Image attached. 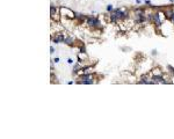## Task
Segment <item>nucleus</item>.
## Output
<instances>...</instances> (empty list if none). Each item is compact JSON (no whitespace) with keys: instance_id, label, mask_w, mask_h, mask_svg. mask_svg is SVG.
<instances>
[{"instance_id":"f257e3e1","label":"nucleus","mask_w":174,"mask_h":139,"mask_svg":"<svg viewBox=\"0 0 174 139\" xmlns=\"http://www.w3.org/2000/svg\"><path fill=\"white\" fill-rule=\"evenodd\" d=\"M85 24L87 28H89L91 30L94 29H103V24H102V20L100 19V16H93V15H88L86 17Z\"/></svg>"},{"instance_id":"f03ea898","label":"nucleus","mask_w":174,"mask_h":139,"mask_svg":"<svg viewBox=\"0 0 174 139\" xmlns=\"http://www.w3.org/2000/svg\"><path fill=\"white\" fill-rule=\"evenodd\" d=\"M60 14H62V16H66L70 20H77V13L67 7L60 6Z\"/></svg>"},{"instance_id":"7ed1b4c3","label":"nucleus","mask_w":174,"mask_h":139,"mask_svg":"<svg viewBox=\"0 0 174 139\" xmlns=\"http://www.w3.org/2000/svg\"><path fill=\"white\" fill-rule=\"evenodd\" d=\"M64 43L66 44V45H70V46H74L77 43V37L72 34V33H69V34L65 36Z\"/></svg>"},{"instance_id":"20e7f679","label":"nucleus","mask_w":174,"mask_h":139,"mask_svg":"<svg viewBox=\"0 0 174 139\" xmlns=\"http://www.w3.org/2000/svg\"><path fill=\"white\" fill-rule=\"evenodd\" d=\"M77 59L79 61H86L88 59V55H87V51H79L78 52V56H77Z\"/></svg>"},{"instance_id":"39448f33","label":"nucleus","mask_w":174,"mask_h":139,"mask_svg":"<svg viewBox=\"0 0 174 139\" xmlns=\"http://www.w3.org/2000/svg\"><path fill=\"white\" fill-rule=\"evenodd\" d=\"M152 74V77H154V75H162L164 72H162V69H161L160 66H154L153 69L150 71Z\"/></svg>"},{"instance_id":"423d86ee","label":"nucleus","mask_w":174,"mask_h":139,"mask_svg":"<svg viewBox=\"0 0 174 139\" xmlns=\"http://www.w3.org/2000/svg\"><path fill=\"white\" fill-rule=\"evenodd\" d=\"M162 9H164V12H165L167 19H170V17L173 15V13H174V7L173 6H166V7H162Z\"/></svg>"},{"instance_id":"0eeeda50","label":"nucleus","mask_w":174,"mask_h":139,"mask_svg":"<svg viewBox=\"0 0 174 139\" xmlns=\"http://www.w3.org/2000/svg\"><path fill=\"white\" fill-rule=\"evenodd\" d=\"M85 73H94V65H85L82 66Z\"/></svg>"},{"instance_id":"6e6552de","label":"nucleus","mask_w":174,"mask_h":139,"mask_svg":"<svg viewBox=\"0 0 174 139\" xmlns=\"http://www.w3.org/2000/svg\"><path fill=\"white\" fill-rule=\"evenodd\" d=\"M98 81V79H89V80H82V81H80L79 83H82V85H93V83H95Z\"/></svg>"},{"instance_id":"1a4fd4ad","label":"nucleus","mask_w":174,"mask_h":139,"mask_svg":"<svg viewBox=\"0 0 174 139\" xmlns=\"http://www.w3.org/2000/svg\"><path fill=\"white\" fill-rule=\"evenodd\" d=\"M125 81H127V82H130V83H135V82H137V80H136V77H135L134 74H131V75H130V77H129L128 79H127Z\"/></svg>"},{"instance_id":"9d476101","label":"nucleus","mask_w":174,"mask_h":139,"mask_svg":"<svg viewBox=\"0 0 174 139\" xmlns=\"http://www.w3.org/2000/svg\"><path fill=\"white\" fill-rule=\"evenodd\" d=\"M121 74H122V77H123V78H125V80H127V79H128L130 75L132 74V72H130V71H123Z\"/></svg>"},{"instance_id":"9b49d317","label":"nucleus","mask_w":174,"mask_h":139,"mask_svg":"<svg viewBox=\"0 0 174 139\" xmlns=\"http://www.w3.org/2000/svg\"><path fill=\"white\" fill-rule=\"evenodd\" d=\"M106 9H107V13H112L113 11H114V6H113L112 4H109V5H107V7H106Z\"/></svg>"},{"instance_id":"f8f14e48","label":"nucleus","mask_w":174,"mask_h":139,"mask_svg":"<svg viewBox=\"0 0 174 139\" xmlns=\"http://www.w3.org/2000/svg\"><path fill=\"white\" fill-rule=\"evenodd\" d=\"M167 69H168V71H170V74L172 75V77H174V69L172 67L171 65H168L167 66Z\"/></svg>"},{"instance_id":"ddd939ff","label":"nucleus","mask_w":174,"mask_h":139,"mask_svg":"<svg viewBox=\"0 0 174 139\" xmlns=\"http://www.w3.org/2000/svg\"><path fill=\"white\" fill-rule=\"evenodd\" d=\"M143 4L146 5V6H153V5H152V2H151V0H144Z\"/></svg>"},{"instance_id":"4468645a","label":"nucleus","mask_w":174,"mask_h":139,"mask_svg":"<svg viewBox=\"0 0 174 139\" xmlns=\"http://www.w3.org/2000/svg\"><path fill=\"white\" fill-rule=\"evenodd\" d=\"M60 61V58L59 57H56V58H54V64H58Z\"/></svg>"},{"instance_id":"2eb2a0df","label":"nucleus","mask_w":174,"mask_h":139,"mask_svg":"<svg viewBox=\"0 0 174 139\" xmlns=\"http://www.w3.org/2000/svg\"><path fill=\"white\" fill-rule=\"evenodd\" d=\"M66 63H67V64H73V59H72V58H67Z\"/></svg>"},{"instance_id":"dca6fc26","label":"nucleus","mask_w":174,"mask_h":139,"mask_svg":"<svg viewBox=\"0 0 174 139\" xmlns=\"http://www.w3.org/2000/svg\"><path fill=\"white\" fill-rule=\"evenodd\" d=\"M168 20H170V21L172 22V24H173V26H174V13H173V15H172V16H171L170 19H168Z\"/></svg>"},{"instance_id":"f3484780","label":"nucleus","mask_w":174,"mask_h":139,"mask_svg":"<svg viewBox=\"0 0 174 139\" xmlns=\"http://www.w3.org/2000/svg\"><path fill=\"white\" fill-rule=\"evenodd\" d=\"M55 51H56V50H55V48H54V46H51V48H50V53L52 55V53H55Z\"/></svg>"},{"instance_id":"a211bd4d","label":"nucleus","mask_w":174,"mask_h":139,"mask_svg":"<svg viewBox=\"0 0 174 139\" xmlns=\"http://www.w3.org/2000/svg\"><path fill=\"white\" fill-rule=\"evenodd\" d=\"M142 2H143L142 0H135V4H136V5H140Z\"/></svg>"},{"instance_id":"6ab92c4d","label":"nucleus","mask_w":174,"mask_h":139,"mask_svg":"<svg viewBox=\"0 0 174 139\" xmlns=\"http://www.w3.org/2000/svg\"><path fill=\"white\" fill-rule=\"evenodd\" d=\"M152 55H153V56H157V55H158V51H157V50H152Z\"/></svg>"},{"instance_id":"aec40b11","label":"nucleus","mask_w":174,"mask_h":139,"mask_svg":"<svg viewBox=\"0 0 174 139\" xmlns=\"http://www.w3.org/2000/svg\"><path fill=\"white\" fill-rule=\"evenodd\" d=\"M170 2L171 4H174V0H170Z\"/></svg>"}]
</instances>
